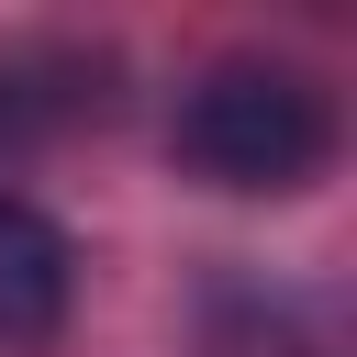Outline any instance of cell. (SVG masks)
<instances>
[{"label":"cell","mask_w":357,"mask_h":357,"mask_svg":"<svg viewBox=\"0 0 357 357\" xmlns=\"http://www.w3.org/2000/svg\"><path fill=\"white\" fill-rule=\"evenodd\" d=\"M167 156L201 190H234V201L312 190L324 156H335V100L290 56H212L167 112Z\"/></svg>","instance_id":"6da1fadb"},{"label":"cell","mask_w":357,"mask_h":357,"mask_svg":"<svg viewBox=\"0 0 357 357\" xmlns=\"http://www.w3.org/2000/svg\"><path fill=\"white\" fill-rule=\"evenodd\" d=\"M78 301V245L56 212H33L22 190H0V357H45L67 335Z\"/></svg>","instance_id":"7a4b0ae2"}]
</instances>
